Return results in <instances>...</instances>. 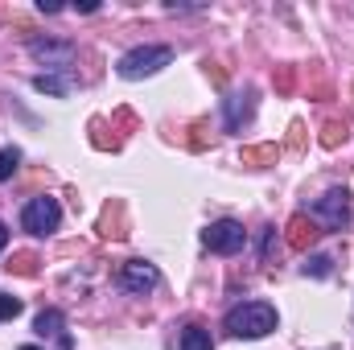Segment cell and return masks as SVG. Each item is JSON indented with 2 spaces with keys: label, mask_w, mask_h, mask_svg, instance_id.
Segmentation results:
<instances>
[{
  "label": "cell",
  "mask_w": 354,
  "mask_h": 350,
  "mask_svg": "<svg viewBox=\"0 0 354 350\" xmlns=\"http://www.w3.org/2000/svg\"><path fill=\"white\" fill-rule=\"evenodd\" d=\"M181 350H214V347H210V334L202 326H185L181 330Z\"/></svg>",
  "instance_id": "cell-13"
},
{
  "label": "cell",
  "mask_w": 354,
  "mask_h": 350,
  "mask_svg": "<svg viewBox=\"0 0 354 350\" xmlns=\"http://www.w3.org/2000/svg\"><path fill=\"white\" fill-rule=\"evenodd\" d=\"M346 136H351V128H346V120H330V124L322 128V145H326V149H338V145H342Z\"/></svg>",
  "instance_id": "cell-14"
},
{
  "label": "cell",
  "mask_w": 354,
  "mask_h": 350,
  "mask_svg": "<svg viewBox=\"0 0 354 350\" xmlns=\"http://www.w3.org/2000/svg\"><path fill=\"white\" fill-rule=\"evenodd\" d=\"M317 235H322V231H317V223H313L309 214H292L288 227H284V243H288L292 252H309V248L317 243Z\"/></svg>",
  "instance_id": "cell-8"
},
{
  "label": "cell",
  "mask_w": 354,
  "mask_h": 350,
  "mask_svg": "<svg viewBox=\"0 0 354 350\" xmlns=\"http://www.w3.org/2000/svg\"><path fill=\"white\" fill-rule=\"evenodd\" d=\"M58 223H62V206H58V198H50V194L29 198L25 210H21V227H25L29 235H50V231H58Z\"/></svg>",
  "instance_id": "cell-4"
},
{
  "label": "cell",
  "mask_w": 354,
  "mask_h": 350,
  "mask_svg": "<svg viewBox=\"0 0 354 350\" xmlns=\"http://www.w3.org/2000/svg\"><path fill=\"white\" fill-rule=\"evenodd\" d=\"M62 326H66L62 309H41V313L33 317V330H37L41 338H50V334H62Z\"/></svg>",
  "instance_id": "cell-11"
},
{
  "label": "cell",
  "mask_w": 354,
  "mask_h": 350,
  "mask_svg": "<svg viewBox=\"0 0 354 350\" xmlns=\"http://www.w3.org/2000/svg\"><path fill=\"white\" fill-rule=\"evenodd\" d=\"M21 313V297H8V293H0V322H12Z\"/></svg>",
  "instance_id": "cell-20"
},
{
  "label": "cell",
  "mask_w": 354,
  "mask_h": 350,
  "mask_svg": "<svg viewBox=\"0 0 354 350\" xmlns=\"http://www.w3.org/2000/svg\"><path fill=\"white\" fill-rule=\"evenodd\" d=\"M223 111H227V132H239V124L252 116V91H243V95H231V99H223Z\"/></svg>",
  "instance_id": "cell-9"
},
{
  "label": "cell",
  "mask_w": 354,
  "mask_h": 350,
  "mask_svg": "<svg viewBox=\"0 0 354 350\" xmlns=\"http://www.w3.org/2000/svg\"><path fill=\"white\" fill-rule=\"evenodd\" d=\"M239 161L252 165V169H268V165L280 161V149H276V145H248V149L239 153Z\"/></svg>",
  "instance_id": "cell-10"
},
{
  "label": "cell",
  "mask_w": 354,
  "mask_h": 350,
  "mask_svg": "<svg viewBox=\"0 0 354 350\" xmlns=\"http://www.w3.org/2000/svg\"><path fill=\"white\" fill-rule=\"evenodd\" d=\"M120 284L132 297H145V293H153L161 284V272H157V264H149V260H128L120 268Z\"/></svg>",
  "instance_id": "cell-6"
},
{
  "label": "cell",
  "mask_w": 354,
  "mask_h": 350,
  "mask_svg": "<svg viewBox=\"0 0 354 350\" xmlns=\"http://www.w3.org/2000/svg\"><path fill=\"white\" fill-rule=\"evenodd\" d=\"M4 268H8V272H17V276H37V256H33V252H17Z\"/></svg>",
  "instance_id": "cell-15"
},
{
  "label": "cell",
  "mask_w": 354,
  "mask_h": 350,
  "mask_svg": "<svg viewBox=\"0 0 354 350\" xmlns=\"http://www.w3.org/2000/svg\"><path fill=\"white\" fill-rule=\"evenodd\" d=\"M33 87L41 91V95H66V79H58V75H37Z\"/></svg>",
  "instance_id": "cell-17"
},
{
  "label": "cell",
  "mask_w": 354,
  "mask_h": 350,
  "mask_svg": "<svg viewBox=\"0 0 354 350\" xmlns=\"http://www.w3.org/2000/svg\"><path fill=\"white\" fill-rule=\"evenodd\" d=\"M29 54H33L37 62H46L50 71H66L79 50H75V42H41V37H37V42H29Z\"/></svg>",
  "instance_id": "cell-7"
},
{
  "label": "cell",
  "mask_w": 354,
  "mask_h": 350,
  "mask_svg": "<svg viewBox=\"0 0 354 350\" xmlns=\"http://www.w3.org/2000/svg\"><path fill=\"white\" fill-rule=\"evenodd\" d=\"M17 165H21V149H0V181H8V177L17 174Z\"/></svg>",
  "instance_id": "cell-16"
},
{
  "label": "cell",
  "mask_w": 354,
  "mask_h": 350,
  "mask_svg": "<svg viewBox=\"0 0 354 350\" xmlns=\"http://www.w3.org/2000/svg\"><path fill=\"white\" fill-rule=\"evenodd\" d=\"M120 214H124L120 202L103 210V219H99V235H103V239H124V235H128V231H120Z\"/></svg>",
  "instance_id": "cell-12"
},
{
  "label": "cell",
  "mask_w": 354,
  "mask_h": 350,
  "mask_svg": "<svg viewBox=\"0 0 354 350\" xmlns=\"http://www.w3.org/2000/svg\"><path fill=\"white\" fill-rule=\"evenodd\" d=\"M301 272H305V276H330V272H334V260H330V256H309V260L301 264Z\"/></svg>",
  "instance_id": "cell-18"
},
{
  "label": "cell",
  "mask_w": 354,
  "mask_h": 350,
  "mask_svg": "<svg viewBox=\"0 0 354 350\" xmlns=\"http://www.w3.org/2000/svg\"><path fill=\"white\" fill-rule=\"evenodd\" d=\"M202 243H206L214 256H235V252H243L248 231H243V223H235V219H218V223H210V227H206Z\"/></svg>",
  "instance_id": "cell-5"
},
{
  "label": "cell",
  "mask_w": 354,
  "mask_h": 350,
  "mask_svg": "<svg viewBox=\"0 0 354 350\" xmlns=\"http://www.w3.org/2000/svg\"><path fill=\"white\" fill-rule=\"evenodd\" d=\"M169 62H174V50L169 46H136V50H128L115 62V71H120V79H149V75H157Z\"/></svg>",
  "instance_id": "cell-2"
},
{
  "label": "cell",
  "mask_w": 354,
  "mask_h": 350,
  "mask_svg": "<svg viewBox=\"0 0 354 350\" xmlns=\"http://www.w3.org/2000/svg\"><path fill=\"white\" fill-rule=\"evenodd\" d=\"M309 219L322 227V231H342L351 223V190H326L313 206H309Z\"/></svg>",
  "instance_id": "cell-3"
},
{
  "label": "cell",
  "mask_w": 354,
  "mask_h": 350,
  "mask_svg": "<svg viewBox=\"0 0 354 350\" xmlns=\"http://www.w3.org/2000/svg\"><path fill=\"white\" fill-rule=\"evenodd\" d=\"M272 83H276V91H280V95H288V91H292V83H297V71H292V66H280V71L272 75Z\"/></svg>",
  "instance_id": "cell-19"
},
{
  "label": "cell",
  "mask_w": 354,
  "mask_h": 350,
  "mask_svg": "<svg viewBox=\"0 0 354 350\" xmlns=\"http://www.w3.org/2000/svg\"><path fill=\"white\" fill-rule=\"evenodd\" d=\"M227 330L235 338H264L276 330V309L268 301H243L227 313Z\"/></svg>",
  "instance_id": "cell-1"
},
{
  "label": "cell",
  "mask_w": 354,
  "mask_h": 350,
  "mask_svg": "<svg viewBox=\"0 0 354 350\" xmlns=\"http://www.w3.org/2000/svg\"><path fill=\"white\" fill-rule=\"evenodd\" d=\"M4 243H8V227L0 223V252H4Z\"/></svg>",
  "instance_id": "cell-22"
},
{
  "label": "cell",
  "mask_w": 354,
  "mask_h": 350,
  "mask_svg": "<svg viewBox=\"0 0 354 350\" xmlns=\"http://www.w3.org/2000/svg\"><path fill=\"white\" fill-rule=\"evenodd\" d=\"M288 149H292V153H301V149H305V124H301V120H292V124H288Z\"/></svg>",
  "instance_id": "cell-21"
},
{
  "label": "cell",
  "mask_w": 354,
  "mask_h": 350,
  "mask_svg": "<svg viewBox=\"0 0 354 350\" xmlns=\"http://www.w3.org/2000/svg\"><path fill=\"white\" fill-rule=\"evenodd\" d=\"M21 350H41V347H21Z\"/></svg>",
  "instance_id": "cell-23"
}]
</instances>
